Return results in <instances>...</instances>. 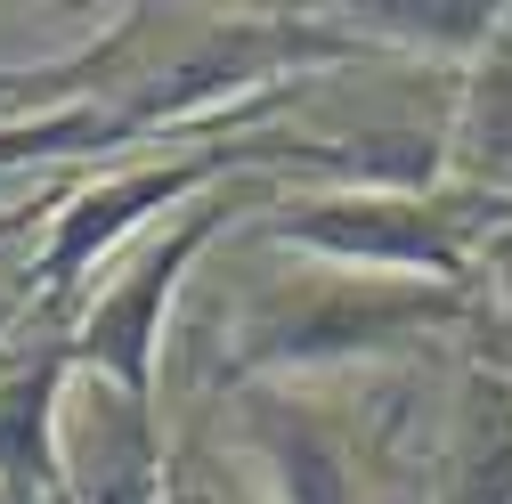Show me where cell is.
<instances>
[{
  "label": "cell",
  "instance_id": "cell-4",
  "mask_svg": "<svg viewBox=\"0 0 512 504\" xmlns=\"http://www.w3.org/2000/svg\"><path fill=\"white\" fill-rule=\"evenodd\" d=\"M57 464H66V504H171L155 407L90 366H74L66 415H57Z\"/></svg>",
  "mask_w": 512,
  "mask_h": 504
},
{
  "label": "cell",
  "instance_id": "cell-5",
  "mask_svg": "<svg viewBox=\"0 0 512 504\" xmlns=\"http://www.w3.org/2000/svg\"><path fill=\"white\" fill-rule=\"evenodd\" d=\"M244 448L277 504H366V448L301 383L244 391Z\"/></svg>",
  "mask_w": 512,
  "mask_h": 504
},
{
  "label": "cell",
  "instance_id": "cell-1",
  "mask_svg": "<svg viewBox=\"0 0 512 504\" xmlns=\"http://www.w3.org/2000/svg\"><path fill=\"white\" fill-rule=\"evenodd\" d=\"M472 285H423V277H358V269H293L261 277L236 318H228V383L261 391V383H309V374H342V366H382L407 358L439 334H472Z\"/></svg>",
  "mask_w": 512,
  "mask_h": 504
},
{
  "label": "cell",
  "instance_id": "cell-8",
  "mask_svg": "<svg viewBox=\"0 0 512 504\" xmlns=\"http://www.w3.org/2000/svg\"><path fill=\"white\" fill-rule=\"evenodd\" d=\"M423 504H512V391L488 366H464L456 423H447V448H439Z\"/></svg>",
  "mask_w": 512,
  "mask_h": 504
},
{
  "label": "cell",
  "instance_id": "cell-9",
  "mask_svg": "<svg viewBox=\"0 0 512 504\" xmlns=\"http://www.w3.org/2000/svg\"><path fill=\"white\" fill-rule=\"evenodd\" d=\"M472 366H488L496 374V383L512 391V318H504V309H472Z\"/></svg>",
  "mask_w": 512,
  "mask_h": 504
},
{
  "label": "cell",
  "instance_id": "cell-11",
  "mask_svg": "<svg viewBox=\"0 0 512 504\" xmlns=\"http://www.w3.org/2000/svg\"><path fill=\"white\" fill-rule=\"evenodd\" d=\"M25 301H33V277H17V285H0V334H17V318H25Z\"/></svg>",
  "mask_w": 512,
  "mask_h": 504
},
{
  "label": "cell",
  "instance_id": "cell-6",
  "mask_svg": "<svg viewBox=\"0 0 512 504\" xmlns=\"http://www.w3.org/2000/svg\"><path fill=\"white\" fill-rule=\"evenodd\" d=\"M74 342L33 350L0 366V504H66V464H57V415L74 391Z\"/></svg>",
  "mask_w": 512,
  "mask_h": 504
},
{
  "label": "cell",
  "instance_id": "cell-7",
  "mask_svg": "<svg viewBox=\"0 0 512 504\" xmlns=\"http://www.w3.org/2000/svg\"><path fill=\"white\" fill-rule=\"evenodd\" d=\"M350 49H399V57H439V66H480L504 41V9L488 0H342L317 9Z\"/></svg>",
  "mask_w": 512,
  "mask_h": 504
},
{
  "label": "cell",
  "instance_id": "cell-3",
  "mask_svg": "<svg viewBox=\"0 0 512 504\" xmlns=\"http://www.w3.org/2000/svg\"><path fill=\"white\" fill-rule=\"evenodd\" d=\"M285 196L277 179H228L212 187V196H196L179 220H163L155 236H139L131 252L114 261V277L82 301V318H74V358L90 374H106V383H122L131 399L155 407V374H163V326H171V301L187 285V269L204 261V244L220 228H236V212H269Z\"/></svg>",
  "mask_w": 512,
  "mask_h": 504
},
{
  "label": "cell",
  "instance_id": "cell-10",
  "mask_svg": "<svg viewBox=\"0 0 512 504\" xmlns=\"http://www.w3.org/2000/svg\"><path fill=\"white\" fill-rule=\"evenodd\" d=\"M472 285H480V301H488V309H504V318H512V228H496V236H488L480 277H472Z\"/></svg>",
  "mask_w": 512,
  "mask_h": 504
},
{
  "label": "cell",
  "instance_id": "cell-2",
  "mask_svg": "<svg viewBox=\"0 0 512 504\" xmlns=\"http://www.w3.org/2000/svg\"><path fill=\"white\" fill-rule=\"evenodd\" d=\"M496 228H512V196H496L480 179H447L423 196H399V187H285L269 212H252L244 236L293 252L309 269L472 285Z\"/></svg>",
  "mask_w": 512,
  "mask_h": 504
}]
</instances>
